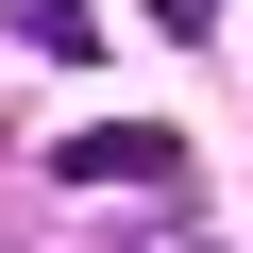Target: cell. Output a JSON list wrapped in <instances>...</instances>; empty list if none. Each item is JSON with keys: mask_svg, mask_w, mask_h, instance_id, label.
I'll return each mask as SVG.
<instances>
[{"mask_svg": "<svg viewBox=\"0 0 253 253\" xmlns=\"http://www.w3.org/2000/svg\"><path fill=\"white\" fill-rule=\"evenodd\" d=\"M51 169H68V186H118V203H169V186H186V135H152V118H84Z\"/></svg>", "mask_w": 253, "mask_h": 253, "instance_id": "obj_1", "label": "cell"}, {"mask_svg": "<svg viewBox=\"0 0 253 253\" xmlns=\"http://www.w3.org/2000/svg\"><path fill=\"white\" fill-rule=\"evenodd\" d=\"M17 51H51V68H68V51H101V17H84V0H17Z\"/></svg>", "mask_w": 253, "mask_h": 253, "instance_id": "obj_2", "label": "cell"}, {"mask_svg": "<svg viewBox=\"0 0 253 253\" xmlns=\"http://www.w3.org/2000/svg\"><path fill=\"white\" fill-rule=\"evenodd\" d=\"M135 17H152V34H219V0H135Z\"/></svg>", "mask_w": 253, "mask_h": 253, "instance_id": "obj_3", "label": "cell"}, {"mask_svg": "<svg viewBox=\"0 0 253 253\" xmlns=\"http://www.w3.org/2000/svg\"><path fill=\"white\" fill-rule=\"evenodd\" d=\"M135 253H186V236H135Z\"/></svg>", "mask_w": 253, "mask_h": 253, "instance_id": "obj_4", "label": "cell"}]
</instances>
